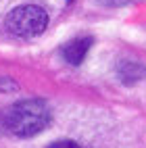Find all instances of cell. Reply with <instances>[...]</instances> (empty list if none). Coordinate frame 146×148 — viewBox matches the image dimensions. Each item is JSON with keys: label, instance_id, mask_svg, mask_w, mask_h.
Segmentation results:
<instances>
[{"label": "cell", "instance_id": "obj_1", "mask_svg": "<svg viewBox=\"0 0 146 148\" xmlns=\"http://www.w3.org/2000/svg\"><path fill=\"white\" fill-rule=\"evenodd\" d=\"M50 121V113L42 100H21L4 115L6 130L17 138H32L40 134Z\"/></svg>", "mask_w": 146, "mask_h": 148}, {"label": "cell", "instance_id": "obj_2", "mask_svg": "<svg viewBox=\"0 0 146 148\" xmlns=\"http://www.w3.org/2000/svg\"><path fill=\"white\" fill-rule=\"evenodd\" d=\"M48 23V15L38 4H23L6 15V29L17 38L40 36Z\"/></svg>", "mask_w": 146, "mask_h": 148}, {"label": "cell", "instance_id": "obj_3", "mask_svg": "<svg viewBox=\"0 0 146 148\" xmlns=\"http://www.w3.org/2000/svg\"><path fill=\"white\" fill-rule=\"evenodd\" d=\"M92 46V38H75L63 48V58L69 65H80Z\"/></svg>", "mask_w": 146, "mask_h": 148}, {"label": "cell", "instance_id": "obj_4", "mask_svg": "<svg viewBox=\"0 0 146 148\" xmlns=\"http://www.w3.org/2000/svg\"><path fill=\"white\" fill-rule=\"evenodd\" d=\"M117 73H119V79L123 84H134L146 75V69L136 61H123L119 65V69H117Z\"/></svg>", "mask_w": 146, "mask_h": 148}, {"label": "cell", "instance_id": "obj_5", "mask_svg": "<svg viewBox=\"0 0 146 148\" xmlns=\"http://www.w3.org/2000/svg\"><path fill=\"white\" fill-rule=\"evenodd\" d=\"M17 90V84L8 77H0V92H15Z\"/></svg>", "mask_w": 146, "mask_h": 148}, {"label": "cell", "instance_id": "obj_6", "mask_svg": "<svg viewBox=\"0 0 146 148\" xmlns=\"http://www.w3.org/2000/svg\"><path fill=\"white\" fill-rule=\"evenodd\" d=\"M48 148H82V146L71 142V140H58V142H52Z\"/></svg>", "mask_w": 146, "mask_h": 148}, {"label": "cell", "instance_id": "obj_7", "mask_svg": "<svg viewBox=\"0 0 146 148\" xmlns=\"http://www.w3.org/2000/svg\"><path fill=\"white\" fill-rule=\"evenodd\" d=\"M96 2H100L104 6H121V4H127L132 0H96Z\"/></svg>", "mask_w": 146, "mask_h": 148}]
</instances>
